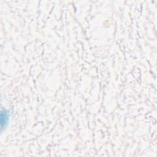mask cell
Wrapping results in <instances>:
<instances>
[{"label":"cell","mask_w":157,"mask_h":157,"mask_svg":"<svg viewBox=\"0 0 157 157\" xmlns=\"http://www.w3.org/2000/svg\"><path fill=\"white\" fill-rule=\"evenodd\" d=\"M9 119V113L6 109H2L1 112V128L2 131L7 126Z\"/></svg>","instance_id":"obj_1"}]
</instances>
